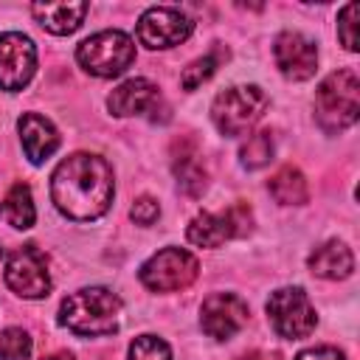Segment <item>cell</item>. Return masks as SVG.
I'll use <instances>...</instances> for the list:
<instances>
[{
    "label": "cell",
    "mask_w": 360,
    "mask_h": 360,
    "mask_svg": "<svg viewBox=\"0 0 360 360\" xmlns=\"http://www.w3.org/2000/svg\"><path fill=\"white\" fill-rule=\"evenodd\" d=\"M51 197L70 219H96L112 200V169L104 158L76 152L51 177Z\"/></svg>",
    "instance_id": "1"
},
{
    "label": "cell",
    "mask_w": 360,
    "mask_h": 360,
    "mask_svg": "<svg viewBox=\"0 0 360 360\" xmlns=\"http://www.w3.org/2000/svg\"><path fill=\"white\" fill-rule=\"evenodd\" d=\"M121 298L107 287H87L68 295L59 307V323L82 338L115 335Z\"/></svg>",
    "instance_id": "2"
},
{
    "label": "cell",
    "mask_w": 360,
    "mask_h": 360,
    "mask_svg": "<svg viewBox=\"0 0 360 360\" xmlns=\"http://www.w3.org/2000/svg\"><path fill=\"white\" fill-rule=\"evenodd\" d=\"M318 124L329 132H340L357 121L360 112V79L354 68H340L329 73L315 93Z\"/></svg>",
    "instance_id": "3"
},
{
    "label": "cell",
    "mask_w": 360,
    "mask_h": 360,
    "mask_svg": "<svg viewBox=\"0 0 360 360\" xmlns=\"http://www.w3.org/2000/svg\"><path fill=\"white\" fill-rule=\"evenodd\" d=\"M267 110V93L256 84H239L222 90L211 104V118L222 135L248 132Z\"/></svg>",
    "instance_id": "4"
},
{
    "label": "cell",
    "mask_w": 360,
    "mask_h": 360,
    "mask_svg": "<svg viewBox=\"0 0 360 360\" xmlns=\"http://www.w3.org/2000/svg\"><path fill=\"white\" fill-rule=\"evenodd\" d=\"M76 59L87 73L110 79L135 62V45L124 31H98L76 48Z\"/></svg>",
    "instance_id": "5"
},
{
    "label": "cell",
    "mask_w": 360,
    "mask_h": 360,
    "mask_svg": "<svg viewBox=\"0 0 360 360\" xmlns=\"http://www.w3.org/2000/svg\"><path fill=\"white\" fill-rule=\"evenodd\" d=\"M253 225V214H250V205L248 202H236L225 211H202L191 219L186 236L191 245L197 248H219L222 242L228 239H236V236H245Z\"/></svg>",
    "instance_id": "6"
},
{
    "label": "cell",
    "mask_w": 360,
    "mask_h": 360,
    "mask_svg": "<svg viewBox=\"0 0 360 360\" xmlns=\"http://www.w3.org/2000/svg\"><path fill=\"white\" fill-rule=\"evenodd\" d=\"M200 273V262L183 250V248H166L158 250L143 267H141V281L152 292H174L188 287Z\"/></svg>",
    "instance_id": "7"
},
{
    "label": "cell",
    "mask_w": 360,
    "mask_h": 360,
    "mask_svg": "<svg viewBox=\"0 0 360 360\" xmlns=\"http://www.w3.org/2000/svg\"><path fill=\"white\" fill-rule=\"evenodd\" d=\"M267 318L281 338H307L315 329V309L301 287H281L267 298Z\"/></svg>",
    "instance_id": "8"
},
{
    "label": "cell",
    "mask_w": 360,
    "mask_h": 360,
    "mask_svg": "<svg viewBox=\"0 0 360 360\" xmlns=\"http://www.w3.org/2000/svg\"><path fill=\"white\" fill-rule=\"evenodd\" d=\"M6 284L22 298H45L51 290L45 253L37 245L17 248L6 262Z\"/></svg>",
    "instance_id": "9"
},
{
    "label": "cell",
    "mask_w": 360,
    "mask_h": 360,
    "mask_svg": "<svg viewBox=\"0 0 360 360\" xmlns=\"http://www.w3.org/2000/svg\"><path fill=\"white\" fill-rule=\"evenodd\" d=\"M37 70V48L25 34L8 31L0 37V87L8 93L22 90Z\"/></svg>",
    "instance_id": "10"
},
{
    "label": "cell",
    "mask_w": 360,
    "mask_h": 360,
    "mask_svg": "<svg viewBox=\"0 0 360 360\" xmlns=\"http://www.w3.org/2000/svg\"><path fill=\"white\" fill-rule=\"evenodd\" d=\"M191 28H194V22L183 11L155 6V8L143 11L138 20V39H141V45H146L152 51L172 48V45H180L183 39H188Z\"/></svg>",
    "instance_id": "11"
},
{
    "label": "cell",
    "mask_w": 360,
    "mask_h": 360,
    "mask_svg": "<svg viewBox=\"0 0 360 360\" xmlns=\"http://www.w3.org/2000/svg\"><path fill=\"white\" fill-rule=\"evenodd\" d=\"M248 323V304L233 292H214L202 301L200 326L214 340L233 338Z\"/></svg>",
    "instance_id": "12"
},
{
    "label": "cell",
    "mask_w": 360,
    "mask_h": 360,
    "mask_svg": "<svg viewBox=\"0 0 360 360\" xmlns=\"http://www.w3.org/2000/svg\"><path fill=\"white\" fill-rule=\"evenodd\" d=\"M273 56H276V65L278 70L292 79V82H301V79H309L315 73V65H318V51H315V42L301 37L298 31H284L276 37V45H273Z\"/></svg>",
    "instance_id": "13"
},
{
    "label": "cell",
    "mask_w": 360,
    "mask_h": 360,
    "mask_svg": "<svg viewBox=\"0 0 360 360\" xmlns=\"http://www.w3.org/2000/svg\"><path fill=\"white\" fill-rule=\"evenodd\" d=\"M160 101V90L158 84H152L149 79H127L124 84H118L110 98L107 107L112 115H138L143 110H155Z\"/></svg>",
    "instance_id": "14"
},
{
    "label": "cell",
    "mask_w": 360,
    "mask_h": 360,
    "mask_svg": "<svg viewBox=\"0 0 360 360\" xmlns=\"http://www.w3.org/2000/svg\"><path fill=\"white\" fill-rule=\"evenodd\" d=\"M17 127H20L22 149H25V155H28L31 163H42V160H48L56 152L59 132H56V127L48 118H42L37 112H25Z\"/></svg>",
    "instance_id": "15"
},
{
    "label": "cell",
    "mask_w": 360,
    "mask_h": 360,
    "mask_svg": "<svg viewBox=\"0 0 360 360\" xmlns=\"http://www.w3.org/2000/svg\"><path fill=\"white\" fill-rule=\"evenodd\" d=\"M172 163H174V174H177V183L180 188L188 194V197H200L202 188H205V169L202 163L197 160V141L194 138H177L172 143Z\"/></svg>",
    "instance_id": "16"
},
{
    "label": "cell",
    "mask_w": 360,
    "mask_h": 360,
    "mask_svg": "<svg viewBox=\"0 0 360 360\" xmlns=\"http://www.w3.org/2000/svg\"><path fill=\"white\" fill-rule=\"evenodd\" d=\"M309 270L321 278H346L354 270V256L343 242L329 239V242H323L321 248L312 250Z\"/></svg>",
    "instance_id": "17"
},
{
    "label": "cell",
    "mask_w": 360,
    "mask_h": 360,
    "mask_svg": "<svg viewBox=\"0 0 360 360\" xmlns=\"http://www.w3.org/2000/svg\"><path fill=\"white\" fill-rule=\"evenodd\" d=\"M37 22L51 34H70L82 25L87 14V3H37L31 6Z\"/></svg>",
    "instance_id": "18"
},
{
    "label": "cell",
    "mask_w": 360,
    "mask_h": 360,
    "mask_svg": "<svg viewBox=\"0 0 360 360\" xmlns=\"http://www.w3.org/2000/svg\"><path fill=\"white\" fill-rule=\"evenodd\" d=\"M270 194L281 205H301L309 197V186H307V177L295 166H281L270 177Z\"/></svg>",
    "instance_id": "19"
},
{
    "label": "cell",
    "mask_w": 360,
    "mask_h": 360,
    "mask_svg": "<svg viewBox=\"0 0 360 360\" xmlns=\"http://www.w3.org/2000/svg\"><path fill=\"white\" fill-rule=\"evenodd\" d=\"M34 202H31V188L25 183H14L11 191L6 194V200L0 202V219H6L11 228H31L34 225Z\"/></svg>",
    "instance_id": "20"
},
{
    "label": "cell",
    "mask_w": 360,
    "mask_h": 360,
    "mask_svg": "<svg viewBox=\"0 0 360 360\" xmlns=\"http://www.w3.org/2000/svg\"><path fill=\"white\" fill-rule=\"evenodd\" d=\"M239 158H242V166L245 169H262L264 163H270L273 160V132L270 129H262V132L250 135L242 143Z\"/></svg>",
    "instance_id": "21"
},
{
    "label": "cell",
    "mask_w": 360,
    "mask_h": 360,
    "mask_svg": "<svg viewBox=\"0 0 360 360\" xmlns=\"http://www.w3.org/2000/svg\"><path fill=\"white\" fill-rule=\"evenodd\" d=\"M222 56H228V51H214V53H205V56H200V59H194L186 70H183V76H180V84L186 87V90H194V87H200L205 79H211L214 76V70H217V65H219V59Z\"/></svg>",
    "instance_id": "22"
},
{
    "label": "cell",
    "mask_w": 360,
    "mask_h": 360,
    "mask_svg": "<svg viewBox=\"0 0 360 360\" xmlns=\"http://www.w3.org/2000/svg\"><path fill=\"white\" fill-rule=\"evenodd\" d=\"M31 338L20 326H8L0 332V360H28Z\"/></svg>",
    "instance_id": "23"
},
{
    "label": "cell",
    "mask_w": 360,
    "mask_h": 360,
    "mask_svg": "<svg viewBox=\"0 0 360 360\" xmlns=\"http://www.w3.org/2000/svg\"><path fill=\"white\" fill-rule=\"evenodd\" d=\"M127 360H172V352H169L166 340H160L155 335H141L132 340Z\"/></svg>",
    "instance_id": "24"
},
{
    "label": "cell",
    "mask_w": 360,
    "mask_h": 360,
    "mask_svg": "<svg viewBox=\"0 0 360 360\" xmlns=\"http://www.w3.org/2000/svg\"><path fill=\"white\" fill-rule=\"evenodd\" d=\"M354 17H357V3L343 6V11L338 14V34L340 42L346 45V51H357V37H354Z\"/></svg>",
    "instance_id": "25"
},
{
    "label": "cell",
    "mask_w": 360,
    "mask_h": 360,
    "mask_svg": "<svg viewBox=\"0 0 360 360\" xmlns=\"http://www.w3.org/2000/svg\"><path fill=\"white\" fill-rule=\"evenodd\" d=\"M158 214H160V205H158V200H152V197H138V200L132 202V208H129V217H132L138 225H152V222L158 219Z\"/></svg>",
    "instance_id": "26"
},
{
    "label": "cell",
    "mask_w": 360,
    "mask_h": 360,
    "mask_svg": "<svg viewBox=\"0 0 360 360\" xmlns=\"http://www.w3.org/2000/svg\"><path fill=\"white\" fill-rule=\"evenodd\" d=\"M295 360H346L338 349H332V346H318V349H307V352H301Z\"/></svg>",
    "instance_id": "27"
},
{
    "label": "cell",
    "mask_w": 360,
    "mask_h": 360,
    "mask_svg": "<svg viewBox=\"0 0 360 360\" xmlns=\"http://www.w3.org/2000/svg\"><path fill=\"white\" fill-rule=\"evenodd\" d=\"M239 360H278V354H273V352H262V349H253V352L242 354Z\"/></svg>",
    "instance_id": "28"
},
{
    "label": "cell",
    "mask_w": 360,
    "mask_h": 360,
    "mask_svg": "<svg viewBox=\"0 0 360 360\" xmlns=\"http://www.w3.org/2000/svg\"><path fill=\"white\" fill-rule=\"evenodd\" d=\"M42 360H73V357L65 354V352H59V354H48V357H42Z\"/></svg>",
    "instance_id": "29"
},
{
    "label": "cell",
    "mask_w": 360,
    "mask_h": 360,
    "mask_svg": "<svg viewBox=\"0 0 360 360\" xmlns=\"http://www.w3.org/2000/svg\"><path fill=\"white\" fill-rule=\"evenodd\" d=\"M0 256H3V248H0Z\"/></svg>",
    "instance_id": "30"
}]
</instances>
